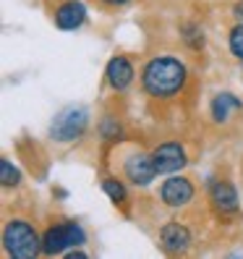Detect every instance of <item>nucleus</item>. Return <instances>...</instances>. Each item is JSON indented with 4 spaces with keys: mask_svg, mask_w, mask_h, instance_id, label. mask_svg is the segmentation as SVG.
<instances>
[{
    "mask_svg": "<svg viewBox=\"0 0 243 259\" xmlns=\"http://www.w3.org/2000/svg\"><path fill=\"white\" fill-rule=\"evenodd\" d=\"M100 6H105V8H120V6H128L131 0H97Z\"/></svg>",
    "mask_w": 243,
    "mask_h": 259,
    "instance_id": "18",
    "label": "nucleus"
},
{
    "mask_svg": "<svg viewBox=\"0 0 243 259\" xmlns=\"http://www.w3.org/2000/svg\"><path fill=\"white\" fill-rule=\"evenodd\" d=\"M102 191L110 196V199L115 204H123L126 202V186H123V181H118V178H102Z\"/></svg>",
    "mask_w": 243,
    "mask_h": 259,
    "instance_id": "13",
    "label": "nucleus"
},
{
    "mask_svg": "<svg viewBox=\"0 0 243 259\" xmlns=\"http://www.w3.org/2000/svg\"><path fill=\"white\" fill-rule=\"evenodd\" d=\"M160 246L168 251V254H183L191 246V231L183 223H165L160 228Z\"/></svg>",
    "mask_w": 243,
    "mask_h": 259,
    "instance_id": "11",
    "label": "nucleus"
},
{
    "mask_svg": "<svg viewBox=\"0 0 243 259\" xmlns=\"http://www.w3.org/2000/svg\"><path fill=\"white\" fill-rule=\"evenodd\" d=\"M3 249L13 259H34L42 254V238L29 220L13 218L3 228Z\"/></svg>",
    "mask_w": 243,
    "mask_h": 259,
    "instance_id": "2",
    "label": "nucleus"
},
{
    "mask_svg": "<svg viewBox=\"0 0 243 259\" xmlns=\"http://www.w3.org/2000/svg\"><path fill=\"white\" fill-rule=\"evenodd\" d=\"M133 63L126 58V55H113L105 66V81L113 92H126V89L133 84Z\"/></svg>",
    "mask_w": 243,
    "mask_h": 259,
    "instance_id": "8",
    "label": "nucleus"
},
{
    "mask_svg": "<svg viewBox=\"0 0 243 259\" xmlns=\"http://www.w3.org/2000/svg\"><path fill=\"white\" fill-rule=\"evenodd\" d=\"M53 19H55V26L60 32H76L86 21V6L81 0H66V3H60L55 8Z\"/></svg>",
    "mask_w": 243,
    "mask_h": 259,
    "instance_id": "10",
    "label": "nucleus"
},
{
    "mask_svg": "<svg viewBox=\"0 0 243 259\" xmlns=\"http://www.w3.org/2000/svg\"><path fill=\"white\" fill-rule=\"evenodd\" d=\"M0 184L6 189H13L21 184V173H19V167L11 165V160H0Z\"/></svg>",
    "mask_w": 243,
    "mask_h": 259,
    "instance_id": "14",
    "label": "nucleus"
},
{
    "mask_svg": "<svg viewBox=\"0 0 243 259\" xmlns=\"http://www.w3.org/2000/svg\"><path fill=\"white\" fill-rule=\"evenodd\" d=\"M183 32H186L183 39L191 45V48H202V45H204V32H202L199 26H186Z\"/></svg>",
    "mask_w": 243,
    "mask_h": 259,
    "instance_id": "16",
    "label": "nucleus"
},
{
    "mask_svg": "<svg viewBox=\"0 0 243 259\" xmlns=\"http://www.w3.org/2000/svg\"><path fill=\"white\" fill-rule=\"evenodd\" d=\"M102 136L108 142H118V136H120V126L115 123V120H102Z\"/></svg>",
    "mask_w": 243,
    "mask_h": 259,
    "instance_id": "17",
    "label": "nucleus"
},
{
    "mask_svg": "<svg viewBox=\"0 0 243 259\" xmlns=\"http://www.w3.org/2000/svg\"><path fill=\"white\" fill-rule=\"evenodd\" d=\"M123 173L133 186H149L157 176V167H155V162H152V155L133 152V155H128L126 162H123Z\"/></svg>",
    "mask_w": 243,
    "mask_h": 259,
    "instance_id": "9",
    "label": "nucleus"
},
{
    "mask_svg": "<svg viewBox=\"0 0 243 259\" xmlns=\"http://www.w3.org/2000/svg\"><path fill=\"white\" fill-rule=\"evenodd\" d=\"M86 126H89L86 108H81V105H71V108L60 110L55 115L53 126H50V134H53V139H58V142H76L86 131Z\"/></svg>",
    "mask_w": 243,
    "mask_h": 259,
    "instance_id": "4",
    "label": "nucleus"
},
{
    "mask_svg": "<svg viewBox=\"0 0 243 259\" xmlns=\"http://www.w3.org/2000/svg\"><path fill=\"white\" fill-rule=\"evenodd\" d=\"M230 53L233 58L243 60V24H235L230 29Z\"/></svg>",
    "mask_w": 243,
    "mask_h": 259,
    "instance_id": "15",
    "label": "nucleus"
},
{
    "mask_svg": "<svg viewBox=\"0 0 243 259\" xmlns=\"http://www.w3.org/2000/svg\"><path fill=\"white\" fill-rule=\"evenodd\" d=\"M235 110H243V100L230 95V92L215 95V100H212V105H209V113H212V120H215V123L230 120V113H235Z\"/></svg>",
    "mask_w": 243,
    "mask_h": 259,
    "instance_id": "12",
    "label": "nucleus"
},
{
    "mask_svg": "<svg viewBox=\"0 0 243 259\" xmlns=\"http://www.w3.org/2000/svg\"><path fill=\"white\" fill-rule=\"evenodd\" d=\"M193 184L186 178V176H170L168 181H162V186H160V199L162 204H168L173 209H180V207H186L191 199H193Z\"/></svg>",
    "mask_w": 243,
    "mask_h": 259,
    "instance_id": "6",
    "label": "nucleus"
},
{
    "mask_svg": "<svg viewBox=\"0 0 243 259\" xmlns=\"http://www.w3.org/2000/svg\"><path fill=\"white\" fill-rule=\"evenodd\" d=\"M86 243V233L79 223H60L44 231L42 236V254L55 256V254H68L71 249Z\"/></svg>",
    "mask_w": 243,
    "mask_h": 259,
    "instance_id": "3",
    "label": "nucleus"
},
{
    "mask_svg": "<svg viewBox=\"0 0 243 259\" xmlns=\"http://www.w3.org/2000/svg\"><path fill=\"white\" fill-rule=\"evenodd\" d=\"M235 16H238V19H243V0H240V3L235 6Z\"/></svg>",
    "mask_w": 243,
    "mask_h": 259,
    "instance_id": "19",
    "label": "nucleus"
},
{
    "mask_svg": "<svg viewBox=\"0 0 243 259\" xmlns=\"http://www.w3.org/2000/svg\"><path fill=\"white\" fill-rule=\"evenodd\" d=\"M186 79H188L186 63L180 58H173V55H155L141 68L144 92L149 97H157V100L175 97L186 87Z\"/></svg>",
    "mask_w": 243,
    "mask_h": 259,
    "instance_id": "1",
    "label": "nucleus"
},
{
    "mask_svg": "<svg viewBox=\"0 0 243 259\" xmlns=\"http://www.w3.org/2000/svg\"><path fill=\"white\" fill-rule=\"evenodd\" d=\"M152 162L157 167V176H173L180 167H186L188 155L180 142H162L152 149Z\"/></svg>",
    "mask_w": 243,
    "mask_h": 259,
    "instance_id": "5",
    "label": "nucleus"
},
{
    "mask_svg": "<svg viewBox=\"0 0 243 259\" xmlns=\"http://www.w3.org/2000/svg\"><path fill=\"white\" fill-rule=\"evenodd\" d=\"M209 202L220 218H233L238 212V191L230 181H212L209 184Z\"/></svg>",
    "mask_w": 243,
    "mask_h": 259,
    "instance_id": "7",
    "label": "nucleus"
}]
</instances>
